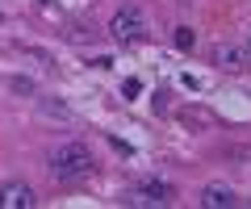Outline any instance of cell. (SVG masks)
<instances>
[{
    "mask_svg": "<svg viewBox=\"0 0 251 209\" xmlns=\"http://www.w3.org/2000/svg\"><path fill=\"white\" fill-rule=\"evenodd\" d=\"M92 151L84 142H63V146H54V155H50V176L59 184H67V180H84V176H92Z\"/></svg>",
    "mask_w": 251,
    "mask_h": 209,
    "instance_id": "6da1fadb",
    "label": "cell"
},
{
    "mask_svg": "<svg viewBox=\"0 0 251 209\" xmlns=\"http://www.w3.org/2000/svg\"><path fill=\"white\" fill-rule=\"evenodd\" d=\"M109 34H113V42H126V46L143 42V38H147V17H143V9H134V4L117 9L113 21H109Z\"/></svg>",
    "mask_w": 251,
    "mask_h": 209,
    "instance_id": "7a4b0ae2",
    "label": "cell"
},
{
    "mask_svg": "<svg viewBox=\"0 0 251 209\" xmlns=\"http://www.w3.org/2000/svg\"><path fill=\"white\" fill-rule=\"evenodd\" d=\"M176 201V188L168 180H143L138 188L126 192V205H143V209H159V205H172Z\"/></svg>",
    "mask_w": 251,
    "mask_h": 209,
    "instance_id": "3957f363",
    "label": "cell"
},
{
    "mask_svg": "<svg viewBox=\"0 0 251 209\" xmlns=\"http://www.w3.org/2000/svg\"><path fill=\"white\" fill-rule=\"evenodd\" d=\"M34 205H38V197H34V188L25 180L0 184V209H34Z\"/></svg>",
    "mask_w": 251,
    "mask_h": 209,
    "instance_id": "277c9868",
    "label": "cell"
},
{
    "mask_svg": "<svg viewBox=\"0 0 251 209\" xmlns=\"http://www.w3.org/2000/svg\"><path fill=\"white\" fill-rule=\"evenodd\" d=\"M234 205H239V197H234L230 184L214 180V184H205V188H201V209H234Z\"/></svg>",
    "mask_w": 251,
    "mask_h": 209,
    "instance_id": "5b68a950",
    "label": "cell"
},
{
    "mask_svg": "<svg viewBox=\"0 0 251 209\" xmlns=\"http://www.w3.org/2000/svg\"><path fill=\"white\" fill-rule=\"evenodd\" d=\"M218 67H226V71H247L251 50L247 46H218Z\"/></svg>",
    "mask_w": 251,
    "mask_h": 209,
    "instance_id": "8992f818",
    "label": "cell"
},
{
    "mask_svg": "<svg viewBox=\"0 0 251 209\" xmlns=\"http://www.w3.org/2000/svg\"><path fill=\"white\" fill-rule=\"evenodd\" d=\"M172 42H176L180 50H193V46H197V29H193V25H176V34H172Z\"/></svg>",
    "mask_w": 251,
    "mask_h": 209,
    "instance_id": "52a82bcc",
    "label": "cell"
},
{
    "mask_svg": "<svg viewBox=\"0 0 251 209\" xmlns=\"http://www.w3.org/2000/svg\"><path fill=\"white\" fill-rule=\"evenodd\" d=\"M42 113H46V117H59V121L72 117V109H67L63 100H42Z\"/></svg>",
    "mask_w": 251,
    "mask_h": 209,
    "instance_id": "ba28073f",
    "label": "cell"
},
{
    "mask_svg": "<svg viewBox=\"0 0 251 209\" xmlns=\"http://www.w3.org/2000/svg\"><path fill=\"white\" fill-rule=\"evenodd\" d=\"M247 50H251V42H247Z\"/></svg>",
    "mask_w": 251,
    "mask_h": 209,
    "instance_id": "9c48e42d",
    "label": "cell"
}]
</instances>
